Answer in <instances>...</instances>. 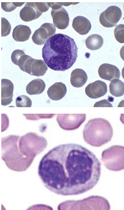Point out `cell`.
Masks as SVG:
<instances>
[{
    "label": "cell",
    "instance_id": "cell-1",
    "mask_svg": "<svg viewBox=\"0 0 124 210\" xmlns=\"http://www.w3.org/2000/svg\"><path fill=\"white\" fill-rule=\"evenodd\" d=\"M101 164L91 151L74 143L54 147L41 160L39 177L50 191L63 196L87 192L97 183Z\"/></svg>",
    "mask_w": 124,
    "mask_h": 210
},
{
    "label": "cell",
    "instance_id": "cell-2",
    "mask_svg": "<svg viewBox=\"0 0 124 210\" xmlns=\"http://www.w3.org/2000/svg\"><path fill=\"white\" fill-rule=\"evenodd\" d=\"M77 50L73 38L63 34H56L45 43L42 56L49 68L55 71H64L76 62Z\"/></svg>",
    "mask_w": 124,
    "mask_h": 210
},
{
    "label": "cell",
    "instance_id": "cell-3",
    "mask_svg": "<svg viewBox=\"0 0 124 210\" xmlns=\"http://www.w3.org/2000/svg\"><path fill=\"white\" fill-rule=\"evenodd\" d=\"M85 141L89 145L99 147L110 142L113 135L110 123L102 118H95L88 121L83 131Z\"/></svg>",
    "mask_w": 124,
    "mask_h": 210
},
{
    "label": "cell",
    "instance_id": "cell-4",
    "mask_svg": "<svg viewBox=\"0 0 124 210\" xmlns=\"http://www.w3.org/2000/svg\"><path fill=\"white\" fill-rule=\"evenodd\" d=\"M20 136L9 135L1 138V159L10 169L16 171H26L29 167L19 151L18 142Z\"/></svg>",
    "mask_w": 124,
    "mask_h": 210
},
{
    "label": "cell",
    "instance_id": "cell-5",
    "mask_svg": "<svg viewBox=\"0 0 124 210\" xmlns=\"http://www.w3.org/2000/svg\"><path fill=\"white\" fill-rule=\"evenodd\" d=\"M48 145L46 139L33 132L27 133L19 138L18 150L30 166L35 157L43 151Z\"/></svg>",
    "mask_w": 124,
    "mask_h": 210
},
{
    "label": "cell",
    "instance_id": "cell-6",
    "mask_svg": "<svg viewBox=\"0 0 124 210\" xmlns=\"http://www.w3.org/2000/svg\"><path fill=\"white\" fill-rule=\"evenodd\" d=\"M58 210H110L107 200L99 196H92L82 200H69L58 206Z\"/></svg>",
    "mask_w": 124,
    "mask_h": 210
},
{
    "label": "cell",
    "instance_id": "cell-7",
    "mask_svg": "<svg viewBox=\"0 0 124 210\" xmlns=\"http://www.w3.org/2000/svg\"><path fill=\"white\" fill-rule=\"evenodd\" d=\"M124 146L113 145L103 151L101 160L108 170L120 171L124 169Z\"/></svg>",
    "mask_w": 124,
    "mask_h": 210
},
{
    "label": "cell",
    "instance_id": "cell-8",
    "mask_svg": "<svg viewBox=\"0 0 124 210\" xmlns=\"http://www.w3.org/2000/svg\"><path fill=\"white\" fill-rule=\"evenodd\" d=\"M17 65L23 71L37 77L44 75L48 69L43 61L33 59L25 54L20 57Z\"/></svg>",
    "mask_w": 124,
    "mask_h": 210
},
{
    "label": "cell",
    "instance_id": "cell-9",
    "mask_svg": "<svg viewBox=\"0 0 124 210\" xmlns=\"http://www.w3.org/2000/svg\"><path fill=\"white\" fill-rule=\"evenodd\" d=\"M85 114H58L56 120L60 127L67 131L78 128L86 120Z\"/></svg>",
    "mask_w": 124,
    "mask_h": 210
},
{
    "label": "cell",
    "instance_id": "cell-10",
    "mask_svg": "<svg viewBox=\"0 0 124 210\" xmlns=\"http://www.w3.org/2000/svg\"><path fill=\"white\" fill-rule=\"evenodd\" d=\"M47 2L49 7L52 8L51 15L54 25L58 28L64 29L68 26L69 18L66 10L61 4L56 2Z\"/></svg>",
    "mask_w": 124,
    "mask_h": 210
},
{
    "label": "cell",
    "instance_id": "cell-11",
    "mask_svg": "<svg viewBox=\"0 0 124 210\" xmlns=\"http://www.w3.org/2000/svg\"><path fill=\"white\" fill-rule=\"evenodd\" d=\"M122 11L118 7L112 6L109 7L101 14L99 17L100 23L106 27L115 26L122 16Z\"/></svg>",
    "mask_w": 124,
    "mask_h": 210
},
{
    "label": "cell",
    "instance_id": "cell-12",
    "mask_svg": "<svg viewBox=\"0 0 124 210\" xmlns=\"http://www.w3.org/2000/svg\"><path fill=\"white\" fill-rule=\"evenodd\" d=\"M56 31V27L52 24L44 23L35 32L32 37V41L37 45H43L53 36Z\"/></svg>",
    "mask_w": 124,
    "mask_h": 210
},
{
    "label": "cell",
    "instance_id": "cell-13",
    "mask_svg": "<svg viewBox=\"0 0 124 210\" xmlns=\"http://www.w3.org/2000/svg\"><path fill=\"white\" fill-rule=\"evenodd\" d=\"M85 93L89 98L96 99L104 96L107 92L106 84L101 80H97L89 84L85 88Z\"/></svg>",
    "mask_w": 124,
    "mask_h": 210
},
{
    "label": "cell",
    "instance_id": "cell-14",
    "mask_svg": "<svg viewBox=\"0 0 124 210\" xmlns=\"http://www.w3.org/2000/svg\"><path fill=\"white\" fill-rule=\"evenodd\" d=\"M42 13L38 9L35 2H27L20 10L19 15L22 20L29 22L38 19Z\"/></svg>",
    "mask_w": 124,
    "mask_h": 210
},
{
    "label": "cell",
    "instance_id": "cell-15",
    "mask_svg": "<svg viewBox=\"0 0 124 210\" xmlns=\"http://www.w3.org/2000/svg\"><path fill=\"white\" fill-rule=\"evenodd\" d=\"M100 77L104 80L111 81L114 79H119L120 72L115 66L108 63L101 65L98 69Z\"/></svg>",
    "mask_w": 124,
    "mask_h": 210
},
{
    "label": "cell",
    "instance_id": "cell-16",
    "mask_svg": "<svg viewBox=\"0 0 124 210\" xmlns=\"http://www.w3.org/2000/svg\"><path fill=\"white\" fill-rule=\"evenodd\" d=\"M14 86L9 80H1V105L6 106L10 104L13 100Z\"/></svg>",
    "mask_w": 124,
    "mask_h": 210
},
{
    "label": "cell",
    "instance_id": "cell-17",
    "mask_svg": "<svg viewBox=\"0 0 124 210\" xmlns=\"http://www.w3.org/2000/svg\"><path fill=\"white\" fill-rule=\"evenodd\" d=\"M72 27L77 33L83 35L89 32L91 30V25L87 18L83 16H78L73 19Z\"/></svg>",
    "mask_w": 124,
    "mask_h": 210
},
{
    "label": "cell",
    "instance_id": "cell-18",
    "mask_svg": "<svg viewBox=\"0 0 124 210\" xmlns=\"http://www.w3.org/2000/svg\"><path fill=\"white\" fill-rule=\"evenodd\" d=\"M67 91L66 87L64 84L61 82H57L49 88L47 93L51 99L57 101L65 96Z\"/></svg>",
    "mask_w": 124,
    "mask_h": 210
},
{
    "label": "cell",
    "instance_id": "cell-19",
    "mask_svg": "<svg viewBox=\"0 0 124 210\" xmlns=\"http://www.w3.org/2000/svg\"><path fill=\"white\" fill-rule=\"evenodd\" d=\"M87 79L86 73L82 69H76L71 73L70 82L72 86L74 87L79 88L83 86Z\"/></svg>",
    "mask_w": 124,
    "mask_h": 210
},
{
    "label": "cell",
    "instance_id": "cell-20",
    "mask_svg": "<svg viewBox=\"0 0 124 210\" xmlns=\"http://www.w3.org/2000/svg\"><path fill=\"white\" fill-rule=\"evenodd\" d=\"M31 33V30L28 26L19 25L14 29L12 37L14 39L18 42H23L29 39Z\"/></svg>",
    "mask_w": 124,
    "mask_h": 210
},
{
    "label": "cell",
    "instance_id": "cell-21",
    "mask_svg": "<svg viewBox=\"0 0 124 210\" xmlns=\"http://www.w3.org/2000/svg\"><path fill=\"white\" fill-rule=\"evenodd\" d=\"M45 86L44 82L41 79L37 78L32 80L27 84L26 90L30 95L39 94L44 91Z\"/></svg>",
    "mask_w": 124,
    "mask_h": 210
},
{
    "label": "cell",
    "instance_id": "cell-22",
    "mask_svg": "<svg viewBox=\"0 0 124 210\" xmlns=\"http://www.w3.org/2000/svg\"><path fill=\"white\" fill-rule=\"evenodd\" d=\"M85 43L87 48L91 50H95L102 47L103 44V39L99 35L93 34L87 38Z\"/></svg>",
    "mask_w": 124,
    "mask_h": 210
},
{
    "label": "cell",
    "instance_id": "cell-23",
    "mask_svg": "<svg viewBox=\"0 0 124 210\" xmlns=\"http://www.w3.org/2000/svg\"><path fill=\"white\" fill-rule=\"evenodd\" d=\"M110 93L116 97H119L123 95L124 93V84L122 81L119 79L112 80L109 85Z\"/></svg>",
    "mask_w": 124,
    "mask_h": 210
},
{
    "label": "cell",
    "instance_id": "cell-24",
    "mask_svg": "<svg viewBox=\"0 0 124 210\" xmlns=\"http://www.w3.org/2000/svg\"><path fill=\"white\" fill-rule=\"evenodd\" d=\"M15 104L17 107H31L32 101L28 97L23 95H20L16 98Z\"/></svg>",
    "mask_w": 124,
    "mask_h": 210
},
{
    "label": "cell",
    "instance_id": "cell-25",
    "mask_svg": "<svg viewBox=\"0 0 124 210\" xmlns=\"http://www.w3.org/2000/svg\"><path fill=\"white\" fill-rule=\"evenodd\" d=\"M124 25L120 24L116 26L114 30V35L116 40L120 43H123L124 39Z\"/></svg>",
    "mask_w": 124,
    "mask_h": 210
},
{
    "label": "cell",
    "instance_id": "cell-26",
    "mask_svg": "<svg viewBox=\"0 0 124 210\" xmlns=\"http://www.w3.org/2000/svg\"><path fill=\"white\" fill-rule=\"evenodd\" d=\"M11 30V25L4 18H1V36H5L9 34Z\"/></svg>",
    "mask_w": 124,
    "mask_h": 210
},
{
    "label": "cell",
    "instance_id": "cell-27",
    "mask_svg": "<svg viewBox=\"0 0 124 210\" xmlns=\"http://www.w3.org/2000/svg\"><path fill=\"white\" fill-rule=\"evenodd\" d=\"M25 2H4L1 3V7L6 12H11L17 7L21 6Z\"/></svg>",
    "mask_w": 124,
    "mask_h": 210
},
{
    "label": "cell",
    "instance_id": "cell-28",
    "mask_svg": "<svg viewBox=\"0 0 124 210\" xmlns=\"http://www.w3.org/2000/svg\"><path fill=\"white\" fill-rule=\"evenodd\" d=\"M26 117V119L31 120H37L40 119H47L51 118L54 115V114H23Z\"/></svg>",
    "mask_w": 124,
    "mask_h": 210
},
{
    "label": "cell",
    "instance_id": "cell-29",
    "mask_svg": "<svg viewBox=\"0 0 124 210\" xmlns=\"http://www.w3.org/2000/svg\"><path fill=\"white\" fill-rule=\"evenodd\" d=\"M25 54L24 52L21 50L16 49L12 53L11 58L12 61L16 65L17 62L20 57Z\"/></svg>",
    "mask_w": 124,
    "mask_h": 210
},
{
    "label": "cell",
    "instance_id": "cell-30",
    "mask_svg": "<svg viewBox=\"0 0 124 210\" xmlns=\"http://www.w3.org/2000/svg\"><path fill=\"white\" fill-rule=\"evenodd\" d=\"M93 107H113L112 104L106 99H103L96 102Z\"/></svg>",
    "mask_w": 124,
    "mask_h": 210
},
{
    "label": "cell",
    "instance_id": "cell-31",
    "mask_svg": "<svg viewBox=\"0 0 124 210\" xmlns=\"http://www.w3.org/2000/svg\"><path fill=\"white\" fill-rule=\"evenodd\" d=\"M35 4L39 11L42 13L48 10L49 8L47 2H36Z\"/></svg>",
    "mask_w": 124,
    "mask_h": 210
}]
</instances>
